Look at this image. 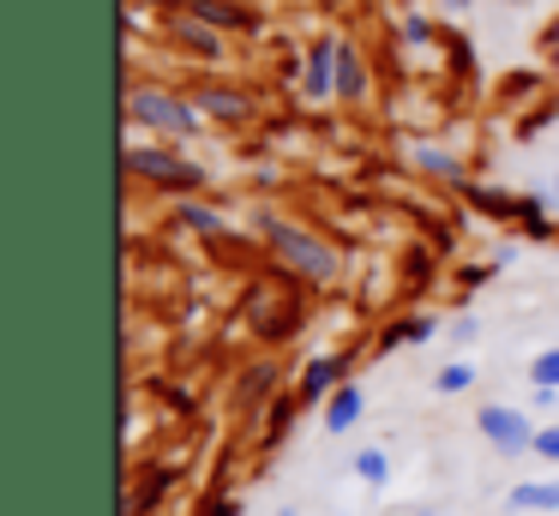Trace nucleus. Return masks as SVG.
<instances>
[{
  "label": "nucleus",
  "mask_w": 559,
  "mask_h": 516,
  "mask_svg": "<svg viewBox=\"0 0 559 516\" xmlns=\"http://www.w3.org/2000/svg\"><path fill=\"white\" fill-rule=\"evenodd\" d=\"M265 240H271V252H277L289 271L307 276V283H331V276H337V252H331L325 240H313L307 228L283 223V216H265Z\"/></svg>",
  "instance_id": "1"
},
{
  "label": "nucleus",
  "mask_w": 559,
  "mask_h": 516,
  "mask_svg": "<svg viewBox=\"0 0 559 516\" xmlns=\"http://www.w3.org/2000/svg\"><path fill=\"white\" fill-rule=\"evenodd\" d=\"M475 427H481V439L493 444L499 456H523V451H535V420L523 415V408H506V403H487L481 415H475Z\"/></svg>",
  "instance_id": "2"
},
{
  "label": "nucleus",
  "mask_w": 559,
  "mask_h": 516,
  "mask_svg": "<svg viewBox=\"0 0 559 516\" xmlns=\"http://www.w3.org/2000/svg\"><path fill=\"white\" fill-rule=\"evenodd\" d=\"M127 168H133V175H145L151 187H169V192L205 187V168L187 163V156H175V151H127Z\"/></svg>",
  "instance_id": "3"
},
{
  "label": "nucleus",
  "mask_w": 559,
  "mask_h": 516,
  "mask_svg": "<svg viewBox=\"0 0 559 516\" xmlns=\"http://www.w3.org/2000/svg\"><path fill=\"white\" fill-rule=\"evenodd\" d=\"M127 115L145 120V127H163V132H199V108L169 91H133L127 96Z\"/></svg>",
  "instance_id": "4"
},
{
  "label": "nucleus",
  "mask_w": 559,
  "mask_h": 516,
  "mask_svg": "<svg viewBox=\"0 0 559 516\" xmlns=\"http://www.w3.org/2000/svg\"><path fill=\"white\" fill-rule=\"evenodd\" d=\"M247 319H253L259 336H271V343H283V336H295V324H301V312H295V300H283V307H271V288H253L247 295Z\"/></svg>",
  "instance_id": "5"
},
{
  "label": "nucleus",
  "mask_w": 559,
  "mask_h": 516,
  "mask_svg": "<svg viewBox=\"0 0 559 516\" xmlns=\"http://www.w3.org/2000/svg\"><path fill=\"white\" fill-rule=\"evenodd\" d=\"M343 384H349V367H343L337 355H319V360H307V367H301L295 396H301V403H331V391H343Z\"/></svg>",
  "instance_id": "6"
},
{
  "label": "nucleus",
  "mask_w": 559,
  "mask_h": 516,
  "mask_svg": "<svg viewBox=\"0 0 559 516\" xmlns=\"http://www.w3.org/2000/svg\"><path fill=\"white\" fill-rule=\"evenodd\" d=\"M337 91V36H319L307 55V96H331Z\"/></svg>",
  "instance_id": "7"
},
{
  "label": "nucleus",
  "mask_w": 559,
  "mask_h": 516,
  "mask_svg": "<svg viewBox=\"0 0 559 516\" xmlns=\"http://www.w3.org/2000/svg\"><path fill=\"white\" fill-rule=\"evenodd\" d=\"M506 504L511 511H559V480H518Z\"/></svg>",
  "instance_id": "8"
},
{
  "label": "nucleus",
  "mask_w": 559,
  "mask_h": 516,
  "mask_svg": "<svg viewBox=\"0 0 559 516\" xmlns=\"http://www.w3.org/2000/svg\"><path fill=\"white\" fill-rule=\"evenodd\" d=\"M193 108H205V115H217V120H247V96L241 91H223V84H205V91H193Z\"/></svg>",
  "instance_id": "9"
},
{
  "label": "nucleus",
  "mask_w": 559,
  "mask_h": 516,
  "mask_svg": "<svg viewBox=\"0 0 559 516\" xmlns=\"http://www.w3.org/2000/svg\"><path fill=\"white\" fill-rule=\"evenodd\" d=\"M355 420H361V384H343V391H331L325 427H331V432H349Z\"/></svg>",
  "instance_id": "10"
},
{
  "label": "nucleus",
  "mask_w": 559,
  "mask_h": 516,
  "mask_svg": "<svg viewBox=\"0 0 559 516\" xmlns=\"http://www.w3.org/2000/svg\"><path fill=\"white\" fill-rule=\"evenodd\" d=\"M187 7H193V19H199V24H241V31L253 24V12L235 7V0H187Z\"/></svg>",
  "instance_id": "11"
},
{
  "label": "nucleus",
  "mask_w": 559,
  "mask_h": 516,
  "mask_svg": "<svg viewBox=\"0 0 559 516\" xmlns=\"http://www.w3.org/2000/svg\"><path fill=\"white\" fill-rule=\"evenodd\" d=\"M367 91V67L349 43H337V96H361Z\"/></svg>",
  "instance_id": "12"
},
{
  "label": "nucleus",
  "mask_w": 559,
  "mask_h": 516,
  "mask_svg": "<svg viewBox=\"0 0 559 516\" xmlns=\"http://www.w3.org/2000/svg\"><path fill=\"white\" fill-rule=\"evenodd\" d=\"M355 475H361L367 487H385V480H391V456L379 451V444H367V451H355Z\"/></svg>",
  "instance_id": "13"
},
{
  "label": "nucleus",
  "mask_w": 559,
  "mask_h": 516,
  "mask_svg": "<svg viewBox=\"0 0 559 516\" xmlns=\"http://www.w3.org/2000/svg\"><path fill=\"white\" fill-rule=\"evenodd\" d=\"M469 384H475V367H469V360H451V367L433 372V391H439V396H463Z\"/></svg>",
  "instance_id": "14"
},
{
  "label": "nucleus",
  "mask_w": 559,
  "mask_h": 516,
  "mask_svg": "<svg viewBox=\"0 0 559 516\" xmlns=\"http://www.w3.org/2000/svg\"><path fill=\"white\" fill-rule=\"evenodd\" d=\"M433 336V319H403V324H391L385 336H379V348H397V343H427Z\"/></svg>",
  "instance_id": "15"
},
{
  "label": "nucleus",
  "mask_w": 559,
  "mask_h": 516,
  "mask_svg": "<svg viewBox=\"0 0 559 516\" xmlns=\"http://www.w3.org/2000/svg\"><path fill=\"white\" fill-rule=\"evenodd\" d=\"M530 379H535V391H559V348H542L530 360Z\"/></svg>",
  "instance_id": "16"
},
{
  "label": "nucleus",
  "mask_w": 559,
  "mask_h": 516,
  "mask_svg": "<svg viewBox=\"0 0 559 516\" xmlns=\"http://www.w3.org/2000/svg\"><path fill=\"white\" fill-rule=\"evenodd\" d=\"M271 384H277V372H271V367L241 372V403H259V396H271Z\"/></svg>",
  "instance_id": "17"
},
{
  "label": "nucleus",
  "mask_w": 559,
  "mask_h": 516,
  "mask_svg": "<svg viewBox=\"0 0 559 516\" xmlns=\"http://www.w3.org/2000/svg\"><path fill=\"white\" fill-rule=\"evenodd\" d=\"M181 223L193 228V235H217L223 216H217V211H205V204H181Z\"/></svg>",
  "instance_id": "18"
},
{
  "label": "nucleus",
  "mask_w": 559,
  "mask_h": 516,
  "mask_svg": "<svg viewBox=\"0 0 559 516\" xmlns=\"http://www.w3.org/2000/svg\"><path fill=\"white\" fill-rule=\"evenodd\" d=\"M181 43H187V48H199V55H217V48H223V43H217V36H211L199 19H187V24H181Z\"/></svg>",
  "instance_id": "19"
},
{
  "label": "nucleus",
  "mask_w": 559,
  "mask_h": 516,
  "mask_svg": "<svg viewBox=\"0 0 559 516\" xmlns=\"http://www.w3.org/2000/svg\"><path fill=\"white\" fill-rule=\"evenodd\" d=\"M415 163H421L427 175H445V180H457V163H451L445 151H415Z\"/></svg>",
  "instance_id": "20"
},
{
  "label": "nucleus",
  "mask_w": 559,
  "mask_h": 516,
  "mask_svg": "<svg viewBox=\"0 0 559 516\" xmlns=\"http://www.w3.org/2000/svg\"><path fill=\"white\" fill-rule=\"evenodd\" d=\"M530 456H542V463H559V427H542L535 432V451Z\"/></svg>",
  "instance_id": "21"
},
{
  "label": "nucleus",
  "mask_w": 559,
  "mask_h": 516,
  "mask_svg": "<svg viewBox=\"0 0 559 516\" xmlns=\"http://www.w3.org/2000/svg\"><path fill=\"white\" fill-rule=\"evenodd\" d=\"M169 480H175V475H169V468H157V480H151V487H145V504H151V499H157V492H163V487H169ZM127 516H139V492H127Z\"/></svg>",
  "instance_id": "22"
},
{
  "label": "nucleus",
  "mask_w": 559,
  "mask_h": 516,
  "mask_svg": "<svg viewBox=\"0 0 559 516\" xmlns=\"http://www.w3.org/2000/svg\"><path fill=\"white\" fill-rule=\"evenodd\" d=\"M403 36H409V43H427L433 31H427V19H409V24H403Z\"/></svg>",
  "instance_id": "23"
},
{
  "label": "nucleus",
  "mask_w": 559,
  "mask_h": 516,
  "mask_svg": "<svg viewBox=\"0 0 559 516\" xmlns=\"http://www.w3.org/2000/svg\"><path fill=\"white\" fill-rule=\"evenodd\" d=\"M554 199H559V180H554Z\"/></svg>",
  "instance_id": "24"
},
{
  "label": "nucleus",
  "mask_w": 559,
  "mask_h": 516,
  "mask_svg": "<svg viewBox=\"0 0 559 516\" xmlns=\"http://www.w3.org/2000/svg\"><path fill=\"white\" fill-rule=\"evenodd\" d=\"M421 516H433V511H421Z\"/></svg>",
  "instance_id": "25"
}]
</instances>
